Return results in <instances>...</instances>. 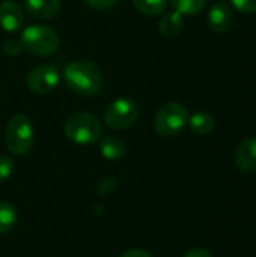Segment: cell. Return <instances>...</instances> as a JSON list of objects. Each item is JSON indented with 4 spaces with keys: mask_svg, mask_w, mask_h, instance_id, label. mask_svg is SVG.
I'll use <instances>...</instances> for the list:
<instances>
[{
    "mask_svg": "<svg viewBox=\"0 0 256 257\" xmlns=\"http://www.w3.org/2000/svg\"><path fill=\"white\" fill-rule=\"evenodd\" d=\"M66 86L80 96H92L103 87L101 69L91 60H72L63 69Z\"/></svg>",
    "mask_w": 256,
    "mask_h": 257,
    "instance_id": "1",
    "label": "cell"
},
{
    "mask_svg": "<svg viewBox=\"0 0 256 257\" xmlns=\"http://www.w3.org/2000/svg\"><path fill=\"white\" fill-rule=\"evenodd\" d=\"M20 42L23 50L39 57L50 56L59 48L57 33L51 27L41 26V24H33L26 27L21 32Z\"/></svg>",
    "mask_w": 256,
    "mask_h": 257,
    "instance_id": "2",
    "label": "cell"
},
{
    "mask_svg": "<svg viewBox=\"0 0 256 257\" xmlns=\"http://www.w3.org/2000/svg\"><path fill=\"white\" fill-rule=\"evenodd\" d=\"M63 131L66 137L77 145H92L101 137L103 128L97 116L86 111H78L66 119Z\"/></svg>",
    "mask_w": 256,
    "mask_h": 257,
    "instance_id": "3",
    "label": "cell"
},
{
    "mask_svg": "<svg viewBox=\"0 0 256 257\" xmlns=\"http://www.w3.org/2000/svg\"><path fill=\"white\" fill-rule=\"evenodd\" d=\"M33 126L27 116L15 114L9 119L5 130V143L11 154L26 155L33 146Z\"/></svg>",
    "mask_w": 256,
    "mask_h": 257,
    "instance_id": "4",
    "label": "cell"
},
{
    "mask_svg": "<svg viewBox=\"0 0 256 257\" xmlns=\"http://www.w3.org/2000/svg\"><path fill=\"white\" fill-rule=\"evenodd\" d=\"M189 111L180 102H167L161 105L154 117V128L163 137L180 134L189 123Z\"/></svg>",
    "mask_w": 256,
    "mask_h": 257,
    "instance_id": "5",
    "label": "cell"
},
{
    "mask_svg": "<svg viewBox=\"0 0 256 257\" xmlns=\"http://www.w3.org/2000/svg\"><path fill=\"white\" fill-rule=\"evenodd\" d=\"M139 105L131 98H118L104 111V122L112 130H127L136 123Z\"/></svg>",
    "mask_w": 256,
    "mask_h": 257,
    "instance_id": "6",
    "label": "cell"
},
{
    "mask_svg": "<svg viewBox=\"0 0 256 257\" xmlns=\"http://www.w3.org/2000/svg\"><path fill=\"white\" fill-rule=\"evenodd\" d=\"M59 81H60L59 71L50 65H39L33 68L26 77L27 87L39 95H45L54 90L59 86Z\"/></svg>",
    "mask_w": 256,
    "mask_h": 257,
    "instance_id": "7",
    "label": "cell"
},
{
    "mask_svg": "<svg viewBox=\"0 0 256 257\" xmlns=\"http://www.w3.org/2000/svg\"><path fill=\"white\" fill-rule=\"evenodd\" d=\"M234 20L232 8L226 2H217L208 12V27L214 33H225L229 30Z\"/></svg>",
    "mask_w": 256,
    "mask_h": 257,
    "instance_id": "8",
    "label": "cell"
},
{
    "mask_svg": "<svg viewBox=\"0 0 256 257\" xmlns=\"http://www.w3.org/2000/svg\"><path fill=\"white\" fill-rule=\"evenodd\" d=\"M24 24V12L23 9L12 0H6L0 3V27L8 32H17Z\"/></svg>",
    "mask_w": 256,
    "mask_h": 257,
    "instance_id": "9",
    "label": "cell"
},
{
    "mask_svg": "<svg viewBox=\"0 0 256 257\" xmlns=\"http://www.w3.org/2000/svg\"><path fill=\"white\" fill-rule=\"evenodd\" d=\"M235 164L244 173H256V137L246 139L237 146Z\"/></svg>",
    "mask_w": 256,
    "mask_h": 257,
    "instance_id": "10",
    "label": "cell"
},
{
    "mask_svg": "<svg viewBox=\"0 0 256 257\" xmlns=\"http://www.w3.org/2000/svg\"><path fill=\"white\" fill-rule=\"evenodd\" d=\"M26 11L38 20H51L60 11V0H24Z\"/></svg>",
    "mask_w": 256,
    "mask_h": 257,
    "instance_id": "11",
    "label": "cell"
},
{
    "mask_svg": "<svg viewBox=\"0 0 256 257\" xmlns=\"http://www.w3.org/2000/svg\"><path fill=\"white\" fill-rule=\"evenodd\" d=\"M184 15H181L177 11L166 12L163 14L160 23H158V30L164 38H175L181 33L184 27Z\"/></svg>",
    "mask_w": 256,
    "mask_h": 257,
    "instance_id": "12",
    "label": "cell"
},
{
    "mask_svg": "<svg viewBox=\"0 0 256 257\" xmlns=\"http://www.w3.org/2000/svg\"><path fill=\"white\" fill-rule=\"evenodd\" d=\"M100 152L107 160H119L125 155V143L116 136H107L100 142Z\"/></svg>",
    "mask_w": 256,
    "mask_h": 257,
    "instance_id": "13",
    "label": "cell"
},
{
    "mask_svg": "<svg viewBox=\"0 0 256 257\" xmlns=\"http://www.w3.org/2000/svg\"><path fill=\"white\" fill-rule=\"evenodd\" d=\"M189 125H190V130L195 134H198V136H207V134L213 133L216 122H214V117L210 113L198 111V113H195L193 116L189 117Z\"/></svg>",
    "mask_w": 256,
    "mask_h": 257,
    "instance_id": "14",
    "label": "cell"
},
{
    "mask_svg": "<svg viewBox=\"0 0 256 257\" xmlns=\"http://www.w3.org/2000/svg\"><path fill=\"white\" fill-rule=\"evenodd\" d=\"M134 8L149 17H157L166 12L167 0H131Z\"/></svg>",
    "mask_w": 256,
    "mask_h": 257,
    "instance_id": "15",
    "label": "cell"
},
{
    "mask_svg": "<svg viewBox=\"0 0 256 257\" xmlns=\"http://www.w3.org/2000/svg\"><path fill=\"white\" fill-rule=\"evenodd\" d=\"M208 0H170L174 11L181 15H196L205 9Z\"/></svg>",
    "mask_w": 256,
    "mask_h": 257,
    "instance_id": "16",
    "label": "cell"
},
{
    "mask_svg": "<svg viewBox=\"0 0 256 257\" xmlns=\"http://www.w3.org/2000/svg\"><path fill=\"white\" fill-rule=\"evenodd\" d=\"M15 223H17L15 208L8 202H0V235L11 232Z\"/></svg>",
    "mask_w": 256,
    "mask_h": 257,
    "instance_id": "17",
    "label": "cell"
},
{
    "mask_svg": "<svg viewBox=\"0 0 256 257\" xmlns=\"http://www.w3.org/2000/svg\"><path fill=\"white\" fill-rule=\"evenodd\" d=\"M232 6L241 14H255L256 0H231Z\"/></svg>",
    "mask_w": 256,
    "mask_h": 257,
    "instance_id": "18",
    "label": "cell"
},
{
    "mask_svg": "<svg viewBox=\"0 0 256 257\" xmlns=\"http://www.w3.org/2000/svg\"><path fill=\"white\" fill-rule=\"evenodd\" d=\"M14 172V161L9 157H0V182L6 181Z\"/></svg>",
    "mask_w": 256,
    "mask_h": 257,
    "instance_id": "19",
    "label": "cell"
},
{
    "mask_svg": "<svg viewBox=\"0 0 256 257\" xmlns=\"http://www.w3.org/2000/svg\"><path fill=\"white\" fill-rule=\"evenodd\" d=\"M21 50H23V47H21L20 39L11 38V39L5 41V44H3V51H5L8 56H17Z\"/></svg>",
    "mask_w": 256,
    "mask_h": 257,
    "instance_id": "20",
    "label": "cell"
},
{
    "mask_svg": "<svg viewBox=\"0 0 256 257\" xmlns=\"http://www.w3.org/2000/svg\"><path fill=\"white\" fill-rule=\"evenodd\" d=\"M91 8L94 9H98V11H104V9H109L112 6H115L119 0H84Z\"/></svg>",
    "mask_w": 256,
    "mask_h": 257,
    "instance_id": "21",
    "label": "cell"
},
{
    "mask_svg": "<svg viewBox=\"0 0 256 257\" xmlns=\"http://www.w3.org/2000/svg\"><path fill=\"white\" fill-rule=\"evenodd\" d=\"M121 257H152L149 251L146 250H142V248H131V250H127L125 253H122Z\"/></svg>",
    "mask_w": 256,
    "mask_h": 257,
    "instance_id": "22",
    "label": "cell"
},
{
    "mask_svg": "<svg viewBox=\"0 0 256 257\" xmlns=\"http://www.w3.org/2000/svg\"><path fill=\"white\" fill-rule=\"evenodd\" d=\"M184 257H213L211 256V253L208 251V250H205V248H201V247H196V248H192V250H189Z\"/></svg>",
    "mask_w": 256,
    "mask_h": 257,
    "instance_id": "23",
    "label": "cell"
}]
</instances>
